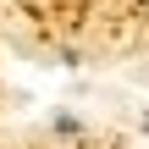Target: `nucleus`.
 Here are the masks:
<instances>
[{"label": "nucleus", "instance_id": "nucleus-1", "mask_svg": "<svg viewBox=\"0 0 149 149\" xmlns=\"http://www.w3.org/2000/svg\"><path fill=\"white\" fill-rule=\"evenodd\" d=\"M144 133H149V105H144Z\"/></svg>", "mask_w": 149, "mask_h": 149}]
</instances>
